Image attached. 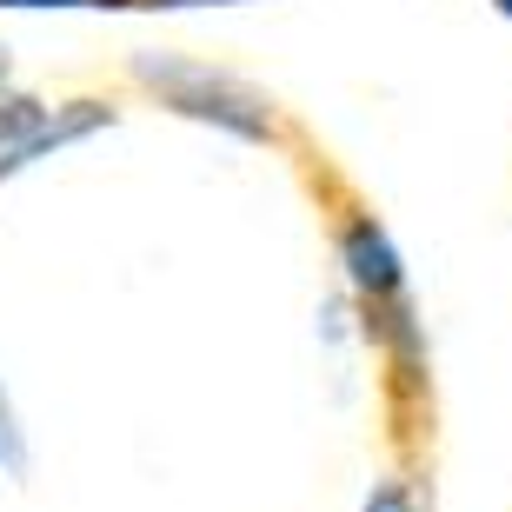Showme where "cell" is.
<instances>
[{
  "label": "cell",
  "mask_w": 512,
  "mask_h": 512,
  "mask_svg": "<svg viewBox=\"0 0 512 512\" xmlns=\"http://www.w3.org/2000/svg\"><path fill=\"white\" fill-rule=\"evenodd\" d=\"M180 7H240V0H0V14H180Z\"/></svg>",
  "instance_id": "obj_1"
}]
</instances>
